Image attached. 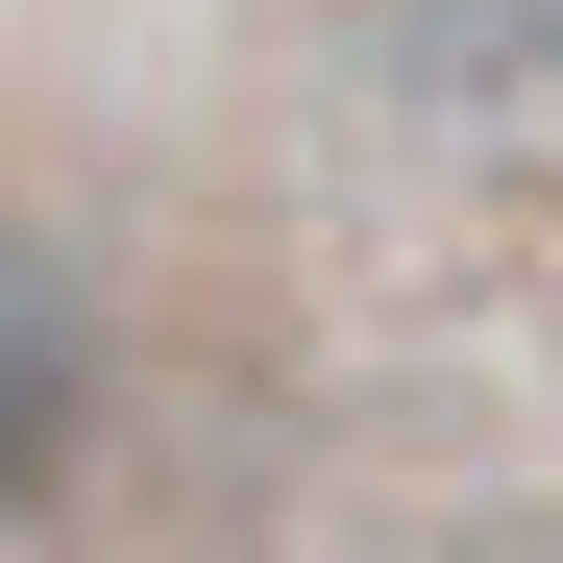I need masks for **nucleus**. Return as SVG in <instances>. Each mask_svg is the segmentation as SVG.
I'll return each mask as SVG.
<instances>
[{
    "instance_id": "f03ea898",
    "label": "nucleus",
    "mask_w": 563,
    "mask_h": 563,
    "mask_svg": "<svg viewBox=\"0 0 563 563\" xmlns=\"http://www.w3.org/2000/svg\"><path fill=\"white\" fill-rule=\"evenodd\" d=\"M367 49H393V99H441V123H539L563 99V0H367Z\"/></svg>"
},
{
    "instance_id": "f257e3e1",
    "label": "nucleus",
    "mask_w": 563,
    "mask_h": 563,
    "mask_svg": "<svg viewBox=\"0 0 563 563\" xmlns=\"http://www.w3.org/2000/svg\"><path fill=\"white\" fill-rule=\"evenodd\" d=\"M74 465H99V295H74V245L0 221V539H25Z\"/></svg>"
}]
</instances>
